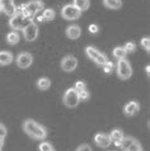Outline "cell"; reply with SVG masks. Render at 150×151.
I'll use <instances>...</instances> for the list:
<instances>
[{
  "label": "cell",
  "instance_id": "cell-1",
  "mask_svg": "<svg viewBox=\"0 0 150 151\" xmlns=\"http://www.w3.org/2000/svg\"><path fill=\"white\" fill-rule=\"evenodd\" d=\"M22 128L28 136L33 138V140L42 141L47 137V131H46V128L42 124H40L38 122H36V121H33V119H26L22 123Z\"/></svg>",
  "mask_w": 150,
  "mask_h": 151
},
{
  "label": "cell",
  "instance_id": "cell-2",
  "mask_svg": "<svg viewBox=\"0 0 150 151\" xmlns=\"http://www.w3.org/2000/svg\"><path fill=\"white\" fill-rule=\"evenodd\" d=\"M23 9H24V4H22V5L18 8H15L14 15H12L9 19V26H10V28H13L14 31H22L28 23L32 22V20L27 19L26 17L23 15V13H22Z\"/></svg>",
  "mask_w": 150,
  "mask_h": 151
},
{
  "label": "cell",
  "instance_id": "cell-3",
  "mask_svg": "<svg viewBox=\"0 0 150 151\" xmlns=\"http://www.w3.org/2000/svg\"><path fill=\"white\" fill-rule=\"evenodd\" d=\"M116 73H117V76L121 80H128L132 75L131 64L126 58H121V60H118L117 65H116Z\"/></svg>",
  "mask_w": 150,
  "mask_h": 151
},
{
  "label": "cell",
  "instance_id": "cell-4",
  "mask_svg": "<svg viewBox=\"0 0 150 151\" xmlns=\"http://www.w3.org/2000/svg\"><path fill=\"white\" fill-rule=\"evenodd\" d=\"M85 55L88 56L89 60H92L94 64H97L99 66H102L106 61H108V58L105 53L101 52L98 48L93 47V46H88V47L85 48Z\"/></svg>",
  "mask_w": 150,
  "mask_h": 151
},
{
  "label": "cell",
  "instance_id": "cell-5",
  "mask_svg": "<svg viewBox=\"0 0 150 151\" xmlns=\"http://www.w3.org/2000/svg\"><path fill=\"white\" fill-rule=\"evenodd\" d=\"M62 103H64L68 108H75L76 107L78 104L80 103V99H79V95H78V90L74 89V88H69V89L64 93Z\"/></svg>",
  "mask_w": 150,
  "mask_h": 151
},
{
  "label": "cell",
  "instance_id": "cell-6",
  "mask_svg": "<svg viewBox=\"0 0 150 151\" xmlns=\"http://www.w3.org/2000/svg\"><path fill=\"white\" fill-rule=\"evenodd\" d=\"M61 17L66 20H76L81 17V12L76 9L73 4H66L61 10Z\"/></svg>",
  "mask_w": 150,
  "mask_h": 151
},
{
  "label": "cell",
  "instance_id": "cell-7",
  "mask_svg": "<svg viewBox=\"0 0 150 151\" xmlns=\"http://www.w3.org/2000/svg\"><path fill=\"white\" fill-rule=\"evenodd\" d=\"M22 31H23L24 38H26V41H28V42L36 41L37 37H38V26H37L35 22L28 23Z\"/></svg>",
  "mask_w": 150,
  "mask_h": 151
},
{
  "label": "cell",
  "instance_id": "cell-8",
  "mask_svg": "<svg viewBox=\"0 0 150 151\" xmlns=\"http://www.w3.org/2000/svg\"><path fill=\"white\" fill-rule=\"evenodd\" d=\"M60 66H61L62 71H65V73H71V71H74L75 69H76L78 60H76V57L73 56V55H66L61 60Z\"/></svg>",
  "mask_w": 150,
  "mask_h": 151
},
{
  "label": "cell",
  "instance_id": "cell-9",
  "mask_svg": "<svg viewBox=\"0 0 150 151\" xmlns=\"http://www.w3.org/2000/svg\"><path fill=\"white\" fill-rule=\"evenodd\" d=\"M33 62V56L30 52H20L15 58V64L20 69H28Z\"/></svg>",
  "mask_w": 150,
  "mask_h": 151
},
{
  "label": "cell",
  "instance_id": "cell-10",
  "mask_svg": "<svg viewBox=\"0 0 150 151\" xmlns=\"http://www.w3.org/2000/svg\"><path fill=\"white\" fill-rule=\"evenodd\" d=\"M94 142H95V145L98 146V147H108L111 144H112V140H111V137L110 135H106V133H102V132H99L97 133V135L94 136Z\"/></svg>",
  "mask_w": 150,
  "mask_h": 151
},
{
  "label": "cell",
  "instance_id": "cell-11",
  "mask_svg": "<svg viewBox=\"0 0 150 151\" xmlns=\"http://www.w3.org/2000/svg\"><path fill=\"white\" fill-rule=\"evenodd\" d=\"M139 111H140V104H139V102H136V100H131V102H128L126 106L123 107V113L127 117L136 116L137 113H139Z\"/></svg>",
  "mask_w": 150,
  "mask_h": 151
},
{
  "label": "cell",
  "instance_id": "cell-12",
  "mask_svg": "<svg viewBox=\"0 0 150 151\" xmlns=\"http://www.w3.org/2000/svg\"><path fill=\"white\" fill-rule=\"evenodd\" d=\"M0 6H1V12H4L8 17L14 15L17 8L14 0H0Z\"/></svg>",
  "mask_w": 150,
  "mask_h": 151
},
{
  "label": "cell",
  "instance_id": "cell-13",
  "mask_svg": "<svg viewBox=\"0 0 150 151\" xmlns=\"http://www.w3.org/2000/svg\"><path fill=\"white\" fill-rule=\"evenodd\" d=\"M66 37L70 40H78L79 37L81 36V28L78 26V24H71V26H69L66 28Z\"/></svg>",
  "mask_w": 150,
  "mask_h": 151
},
{
  "label": "cell",
  "instance_id": "cell-14",
  "mask_svg": "<svg viewBox=\"0 0 150 151\" xmlns=\"http://www.w3.org/2000/svg\"><path fill=\"white\" fill-rule=\"evenodd\" d=\"M13 61V53L9 51H0V66L10 65Z\"/></svg>",
  "mask_w": 150,
  "mask_h": 151
},
{
  "label": "cell",
  "instance_id": "cell-15",
  "mask_svg": "<svg viewBox=\"0 0 150 151\" xmlns=\"http://www.w3.org/2000/svg\"><path fill=\"white\" fill-rule=\"evenodd\" d=\"M103 5L111 10H118L122 8V0H103Z\"/></svg>",
  "mask_w": 150,
  "mask_h": 151
},
{
  "label": "cell",
  "instance_id": "cell-16",
  "mask_svg": "<svg viewBox=\"0 0 150 151\" xmlns=\"http://www.w3.org/2000/svg\"><path fill=\"white\" fill-rule=\"evenodd\" d=\"M36 85L40 90H42V91L48 90L50 86H51V80H50L48 78H40L38 80L36 81Z\"/></svg>",
  "mask_w": 150,
  "mask_h": 151
},
{
  "label": "cell",
  "instance_id": "cell-17",
  "mask_svg": "<svg viewBox=\"0 0 150 151\" xmlns=\"http://www.w3.org/2000/svg\"><path fill=\"white\" fill-rule=\"evenodd\" d=\"M73 5L80 12H85V10H88V8L90 5V1L89 0H74Z\"/></svg>",
  "mask_w": 150,
  "mask_h": 151
},
{
  "label": "cell",
  "instance_id": "cell-18",
  "mask_svg": "<svg viewBox=\"0 0 150 151\" xmlns=\"http://www.w3.org/2000/svg\"><path fill=\"white\" fill-rule=\"evenodd\" d=\"M19 40H20V36H19V33L17 31H12V32H9L6 35V42L9 45H12V46H14V45L18 43Z\"/></svg>",
  "mask_w": 150,
  "mask_h": 151
},
{
  "label": "cell",
  "instance_id": "cell-19",
  "mask_svg": "<svg viewBox=\"0 0 150 151\" xmlns=\"http://www.w3.org/2000/svg\"><path fill=\"white\" fill-rule=\"evenodd\" d=\"M112 55H113V57L116 58V60H121V58H126L127 52L125 51V48H123V47L118 46V47L113 48V51H112Z\"/></svg>",
  "mask_w": 150,
  "mask_h": 151
},
{
  "label": "cell",
  "instance_id": "cell-20",
  "mask_svg": "<svg viewBox=\"0 0 150 151\" xmlns=\"http://www.w3.org/2000/svg\"><path fill=\"white\" fill-rule=\"evenodd\" d=\"M110 137L112 141H121L123 138V131L120 128H115L112 129L111 133H110Z\"/></svg>",
  "mask_w": 150,
  "mask_h": 151
},
{
  "label": "cell",
  "instance_id": "cell-21",
  "mask_svg": "<svg viewBox=\"0 0 150 151\" xmlns=\"http://www.w3.org/2000/svg\"><path fill=\"white\" fill-rule=\"evenodd\" d=\"M135 140H136V138H134L132 136H126V137L123 136V138L121 140V145H120V147L125 151V150H126V149H127L128 146H130V145H131Z\"/></svg>",
  "mask_w": 150,
  "mask_h": 151
},
{
  "label": "cell",
  "instance_id": "cell-22",
  "mask_svg": "<svg viewBox=\"0 0 150 151\" xmlns=\"http://www.w3.org/2000/svg\"><path fill=\"white\" fill-rule=\"evenodd\" d=\"M42 15L45 18V22H50V20H52L53 18H55L56 14H55V10L53 9H45Z\"/></svg>",
  "mask_w": 150,
  "mask_h": 151
},
{
  "label": "cell",
  "instance_id": "cell-23",
  "mask_svg": "<svg viewBox=\"0 0 150 151\" xmlns=\"http://www.w3.org/2000/svg\"><path fill=\"white\" fill-rule=\"evenodd\" d=\"M125 151H144V150H143V146L140 145V142L137 140H135Z\"/></svg>",
  "mask_w": 150,
  "mask_h": 151
},
{
  "label": "cell",
  "instance_id": "cell-24",
  "mask_svg": "<svg viewBox=\"0 0 150 151\" xmlns=\"http://www.w3.org/2000/svg\"><path fill=\"white\" fill-rule=\"evenodd\" d=\"M103 68V71H105V74H111L112 71H113V64H112L111 61H106L105 64L102 65Z\"/></svg>",
  "mask_w": 150,
  "mask_h": 151
},
{
  "label": "cell",
  "instance_id": "cell-25",
  "mask_svg": "<svg viewBox=\"0 0 150 151\" xmlns=\"http://www.w3.org/2000/svg\"><path fill=\"white\" fill-rule=\"evenodd\" d=\"M140 45L145 48V51H146L148 53L150 52V38H149V37H144V38H141Z\"/></svg>",
  "mask_w": 150,
  "mask_h": 151
},
{
  "label": "cell",
  "instance_id": "cell-26",
  "mask_svg": "<svg viewBox=\"0 0 150 151\" xmlns=\"http://www.w3.org/2000/svg\"><path fill=\"white\" fill-rule=\"evenodd\" d=\"M78 95H79V99L80 100H88L90 98V94L87 89H83V90H79L78 91Z\"/></svg>",
  "mask_w": 150,
  "mask_h": 151
},
{
  "label": "cell",
  "instance_id": "cell-27",
  "mask_svg": "<svg viewBox=\"0 0 150 151\" xmlns=\"http://www.w3.org/2000/svg\"><path fill=\"white\" fill-rule=\"evenodd\" d=\"M38 150L40 151H51V150H53V147L50 142H41L38 146Z\"/></svg>",
  "mask_w": 150,
  "mask_h": 151
},
{
  "label": "cell",
  "instance_id": "cell-28",
  "mask_svg": "<svg viewBox=\"0 0 150 151\" xmlns=\"http://www.w3.org/2000/svg\"><path fill=\"white\" fill-rule=\"evenodd\" d=\"M123 48L127 53H132V52H135V50H136V45L134 43V42H127Z\"/></svg>",
  "mask_w": 150,
  "mask_h": 151
},
{
  "label": "cell",
  "instance_id": "cell-29",
  "mask_svg": "<svg viewBox=\"0 0 150 151\" xmlns=\"http://www.w3.org/2000/svg\"><path fill=\"white\" fill-rule=\"evenodd\" d=\"M88 31H89V33H92V35H97V33L99 32V27L97 26V24H90V26L88 27Z\"/></svg>",
  "mask_w": 150,
  "mask_h": 151
},
{
  "label": "cell",
  "instance_id": "cell-30",
  "mask_svg": "<svg viewBox=\"0 0 150 151\" xmlns=\"http://www.w3.org/2000/svg\"><path fill=\"white\" fill-rule=\"evenodd\" d=\"M85 88H87V85H85V83H84V81H76V83H75L74 89H76V90L79 91V90L85 89Z\"/></svg>",
  "mask_w": 150,
  "mask_h": 151
},
{
  "label": "cell",
  "instance_id": "cell-31",
  "mask_svg": "<svg viewBox=\"0 0 150 151\" xmlns=\"http://www.w3.org/2000/svg\"><path fill=\"white\" fill-rule=\"evenodd\" d=\"M75 151H93V150H92V147H90L88 144H83V145L79 146V147L75 150Z\"/></svg>",
  "mask_w": 150,
  "mask_h": 151
},
{
  "label": "cell",
  "instance_id": "cell-32",
  "mask_svg": "<svg viewBox=\"0 0 150 151\" xmlns=\"http://www.w3.org/2000/svg\"><path fill=\"white\" fill-rule=\"evenodd\" d=\"M6 133H8L6 127H5V126H4L3 123H0V137H5Z\"/></svg>",
  "mask_w": 150,
  "mask_h": 151
},
{
  "label": "cell",
  "instance_id": "cell-33",
  "mask_svg": "<svg viewBox=\"0 0 150 151\" xmlns=\"http://www.w3.org/2000/svg\"><path fill=\"white\" fill-rule=\"evenodd\" d=\"M145 73H146V75L149 76V74H150V65H146V66H145Z\"/></svg>",
  "mask_w": 150,
  "mask_h": 151
},
{
  "label": "cell",
  "instance_id": "cell-34",
  "mask_svg": "<svg viewBox=\"0 0 150 151\" xmlns=\"http://www.w3.org/2000/svg\"><path fill=\"white\" fill-rule=\"evenodd\" d=\"M4 138L5 137H0V149H3V146H4Z\"/></svg>",
  "mask_w": 150,
  "mask_h": 151
},
{
  "label": "cell",
  "instance_id": "cell-35",
  "mask_svg": "<svg viewBox=\"0 0 150 151\" xmlns=\"http://www.w3.org/2000/svg\"><path fill=\"white\" fill-rule=\"evenodd\" d=\"M37 19H38V20H40V22H45V18H43V15H42V14H41V15H38V17H37Z\"/></svg>",
  "mask_w": 150,
  "mask_h": 151
},
{
  "label": "cell",
  "instance_id": "cell-36",
  "mask_svg": "<svg viewBox=\"0 0 150 151\" xmlns=\"http://www.w3.org/2000/svg\"><path fill=\"white\" fill-rule=\"evenodd\" d=\"M115 145L117 146V147H120V145H121V141H115Z\"/></svg>",
  "mask_w": 150,
  "mask_h": 151
},
{
  "label": "cell",
  "instance_id": "cell-37",
  "mask_svg": "<svg viewBox=\"0 0 150 151\" xmlns=\"http://www.w3.org/2000/svg\"><path fill=\"white\" fill-rule=\"evenodd\" d=\"M0 13H1V6H0Z\"/></svg>",
  "mask_w": 150,
  "mask_h": 151
},
{
  "label": "cell",
  "instance_id": "cell-38",
  "mask_svg": "<svg viewBox=\"0 0 150 151\" xmlns=\"http://www.w3.org/2000/svg\"><path fill=\"white\" fill-rule=\"evenodd\" d=\"M0 151H1V149H0Z\"/></svg>",
  "mask_w": 150,
  "mask_h": 151
},
{
  "label": "cell",
  "instance_id": "cell-39",
  "mask_svg": "<svg viewBox=\"0 0 150 151\" xmlns=\"http://www.w3.org/2000/svg\"><path fill=\"white\" fill-rule=\"evenodd\" d=\"M51 151H53V150H51Z\"/></svg>",
  "mask_w": 150,
  "mask_h": 151
}]
</instances>
